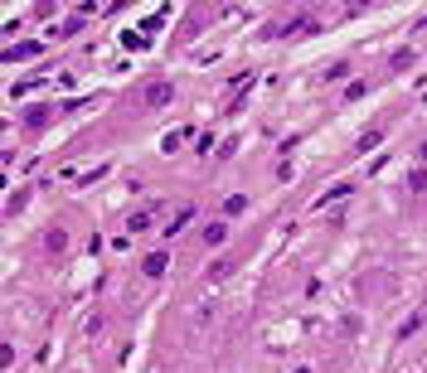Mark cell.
<instances>
[{
    "mask_svg": "<svg viewBox=\"0 0 427 373\" xmlns=\"http://www.w3.org/2000/svg\"><path fill=\"white\" fill-rule=\"evenodd\" d=\"M423 160H427V146H423Z\"/></svg>",
    "mask_w": 427,
    "mask_h": 373,
    "instance_id": "5b68a950",
    "label": "cell"
},
{
    "mask_svg": "<svg viewBox=\"0 0 427 373\" xmlns=\"http://www.w3.org/2000/svg\"><path fill=\"white\" fill-rule=\"evenodd\" d=\"M204 243H223V223H209V228H204Z\"/></svg>",
    "mask_w": 427,
    "mask_h": 373,
    "instance_id": "277c9868",
    "label": "cell"
},
{
    "mask_svg": "<svg viewBox=\"0 0 427 373\" xmlns=\"http://www.w3.org/2000/svg\"><path fill=\"white\" fill-rule=\"evenodd\" d=\"M160 272H165V252H151L146 257V277H160Z\"/></svg>",
    "mask_w": 427,
    "mask_h": 373,
    "instance_id": "3957f363",
    "label": "cell"
},
{
    "mask_svg": "<svg viewBox=\"0 0 427 373\" xmlns=\"http://www.w3.org/2000/svg\"><path fill=\"white\" fill-rule=\"evenodd\" d=\"M39 54V44H15V49H5V59L15 63V59H34Z\"/></svg>",
    "mask_w": 427,
    "mask_h": 373,
    "instance_id": "7a4b0ae2",
    "label": "cell"
},
{
    "mask_svg": "<svg viewBox=\"0 0 427 373\" xmlns=\"http://www.w3.org/2000/svg\"><path fill=\"white\" fill-rule=\"evenodd\" d=\"M151 107H160V102H170V83H151V93H146Z\"/></svg>",
    "mask_w": 427,
    "mask_h": 373,
    "instance_id": "6da1fadb",
    "label": "cell"
}]
</instances>
